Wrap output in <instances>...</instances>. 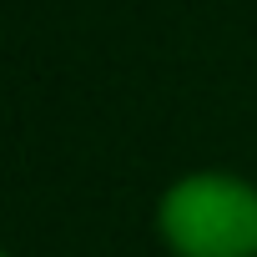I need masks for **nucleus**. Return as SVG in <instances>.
<instances>
[{
    "label": "nucleus",
    "mask_w": 257,
    "mask_h": 257,
    "mask_svg": "<svg viewBox=\"0 0 257 257\" xmlns=\"http://www.w3.org/2000/svg\"><path fill=\"white\" fill-rule=\"evenodd\" d=\"M162 237L182 257H257V192L202 172L162 197Z\"/></svg>",
    "instance_id": "nucleus-1"
}]
</instances>
